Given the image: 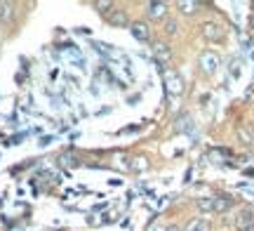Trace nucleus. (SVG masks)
<instances>
[{"instance_id": "obj_1", "label": "nucleus", "mask_w": 254, "mask_h": 231, "mask_svg": "<svg viewBox=\"0 0 254 231\" xmlns=\"http://www.w3.org/2000/svg\"><path fill=\"white\" fill-rule=\"evenodd\" d=\"M163 80H165V90H167L170 97H182L184 94V78L177 69L167 66L163 71Z\"/></svg>"}, {"instance_id": "obj_2", "label": "nucleus", "mask_w": 254, "mask_h": 231, "mask_svg": "<svg viewBox=\"0 0 254 231\" xmlns=\"http://www.w3.org/2000/svg\"><path fill=\"white\" fill-rule=\"evenodd\" d=\"M198 64H200V71H202V74H205V76H212V74H214V71L219 69L221 59H219L217 52H212V50H205V52H200Z\"/></svg>"}, {"instance_id": "obj_3", "label": "nucleus", "mask_w": 254, "mask_h": 231, "mask_svg": "<svg viewBox=\"0 0 254 231\" xmlns=\"http://www.w3.org/2000/svg\"><path fill=\"white\" fill-rule=\"evenodd\" d=\"M200 36L209 40V43H219V40H224V26L217 24V21H205L200 26Z\"/></svg>"}, {"instance_id": "obj_4", "label": "nucleus", "mask_w": 254, "mask_h": 231, "mask_svg": "<svg viewBox=\"0 0 254 231\" xmlns=\"http://www.w3.org/2000/svg\"><path fill=\"white\" fill-rule=\"evenodd\" d=\"M167 12H170V5L163 2V0H158V2H146V14H148V19H153V21L167 19Z\"/></svg>"}, {"instance_id": "obj_5", "label": "nucleus", "mask_w": 254, "mask_h": 231, "mask_svg": "<svg viewBox=\"0 0 254 231\" xmlns=\"http://www.w3.org/2000/svg\"><path fill=\"white\" fill-rule=\"evenodd\" d=\"M129 33H132L139 43H148V40H151V28H148L146 21H132V24H129Z\"/></svg>"}, {"instance_id": "obj_6", "label": "nucleus", "mask_w": 254, "mask_h": 231, "mask_svg": "<svg viewBox=\"0 0 254 231\" xmlns=\"http://www.w3.org/2000/svg\"><path fill=\"white\" fill-rule=\"evenodd\" d=\"M153 57L158 64H163L165 69L170 66V62H172V52H170V47L165 45V43H155L153 45Z\"/></svg>"}, {"instance_id": "obj_7", "label": "nucleus", "mask_w": 254, "mask_h": 231, "mask_svg": "<svg viewBox=\"0 0 254 231\" xmlns=\"http://www.w3.org/2000/svg\"><path fill=\"white\" fill-rule=\"evenodd\" d=\"M106 21H109L111 26H118V28L129 26V17H127L125 9H111L109 14H106Z\"/></svg>"}, {"instance_id": "obj_8", "label": "nucleus", "mask_w": 254, "mask_h": 231, "mask_svg": "<svg viewBox=\"0 0 254 231\" xmlns=\"http://www.w3.org/2000/svg\"><path fill=\"white\" fill-rule=\"evenodd\" d=\"M236 227H238V231H245V229H250V227H254V210L252 208H243V210L238 213Z\"/></svg>"}, {"instance_id": "obj_9", "label": "nucleus", "mask_w": 254, "mask_h": 231, "mask_svg": "<svg viewBox=\"0 0 254 231\" xmlns=\"http://www.w3.org/2000/svg\"><path fill=\"white\" fill-rule=\"evenodd\" d=\"M212 203H214V213H228V210L233 208V198L228 194L212 196Z\"/></svg>"}, {"instance_id": "obj_10", "label": "nucleus", "mask_w": 254, "mask_h": 231, "mask_svg": "<svg viewBox=\"0 0 254 231\" xmlns=\"http://www.w3.org/2000/svg\"><path fill=\"white\" fill-rule=\"evenodd\" d=\"M177 7H179V12H182V14L190 17V14H195V12L200 9V5L195 2V0H179V2H177Z\"/></svg>"}, {"instance_id": "obj_11", "label": "nucleus", "mask_w": 254, "mask_h": 231, "mask_svg": "<svg viewBox=\"0 0 254 231\" xmlns=\"http://www.w3.org/2000/svg\"><path fill=\"white\" fill-rule=\"evenodd\" d=\"M14 17V5L12 2H0V24H9Z\"/></svg>"}, {"instance_id": "obj_12", "label": "nucleus", "mask_w": 254, "mask_h": 231, "mask_svg": "<svg viewBox=\"0 0 254 231\" xmlns=\"http://www.w3.org/2000/svg\"><path fill=\"white\" fill-rule=\"evenodd\" d=\"M148 158L146 156H136L132 158V163H129V170H134V172H144V170H148Z\"/></svg>"}, {"instance_id": "obj_13", "label": "nucleus", "mask_w": 254, "mask_h": 231, "mask_svg": "<svg viewBox=\"0 0 254 231\" xmlns=\"http://www.w3.org/2000/svg\"><path fill=\"white\" fill-rule=\"evenodd\" d=\"M186 231H212V224H209L207 220L198 217V220H193V222L186 227Z\"/></svg>"}, {"instance_id": "obj_14", "label": "nucleus", "mask_w": 254, "mask_h": 231, "mask_svg": "<svg viewBox=\"0 0 254 231\" xmlns=\"http://www.w3.org/2000/svg\"><path fill=\"white\" fill-rule=\"evenodd\" d=\"M198 208H200V213H214V203H212V196L198 198Z\"/></svg>"}, {"instance_id": "obj_15", "label": "nucleus", "mask_w": 254, "mask_h": 231, "mask_svg": "<svg viewBox=\"0 0 254 231\" xmlns=\"http://www.w3.org/2000/svg\"><path fill=\"white\" fill-rule=\"evenodd\" d=\"M177 31H179L177 19H167V21H165V33H167V36H177Z\"/></svg>"}, {"instance_id": "obj_16", "label": "nucleus", "mask_w": 254, "mask_h": 231, "mask_svg": "<svg viewBox=\"0 0 254 231\" xmlns=\"http://www.w3.org/2000/svg\"><path fill=\"white\" fill-rule=\"evenodd\" d=\"M146 231H167V224L163 220H153V222L146 227Z\"/></svg>"}, {"instance_id": "obj_17", "label": "nucleus", "mask_w": 254, "mask_h": 231, "mask_svg": "<svg viewBox=\"0 0 254 231\" xmlns=\"http://www.w3.org/2000/svg\"><path fill=\"white\" fill-rule=\"evenodd\" d=\"M94 7L99 9V12H106V14H109L111 7H113V2H111V0H97V2H94Z\"/></svg>"}, {"instance_id": "obj_18", "label": "nucleus", "mask_w": 254, "mask_h": 231, "mask_svg": "<svg viewBox=\"0 0 254 231\" xmlns=\"http://www.w3.org/2000/svg\"><path fill=\"white\" fill-rule=\"evenodd\" d=\"M238 135H240V139L245 142V144H252V132L245 128H238Z\"/></svg>"}, {"instance_id": "obj_19", "label": "nucleus", "mask_w": 254, "mask_h": 231, "mask_svg": "<svg viewBox=\"0 0 254 231\" xmlns=\"http://www.w3.org/2000/svg\"><path fill=\"white\" fill-rule=\"evenodd\" d=\"M250 26H252V28H254V17H252V19H250Z\"/></svg>"}, {"instance_id": "obj_20", "label": "nucleus", "mask_w": 254, "mask_h": 231, "mask_svg": "<svg viewBox=\"0 0 254 231\" xmlns=\"http://www.w3.org/2000/svg\"><path fill=\"white\" fill-rule=\"evenodd\" d=\"M245 231H254V227H250V229H245Z\"/></svg>"}, {"instance_id": "obj_21", "label": "nucleus", "mask_w": 254, "mask_h": 231, "mask_svg": "<svg viewBox=\"0 0 254 231\" xmlns=\"http://www.w3.org/2000/svg\"><path fill=\"white\" fill-rule=\"evenodd\" d=\"M252 9H254V2H252Z\"/></svg>"}]
</instances>
